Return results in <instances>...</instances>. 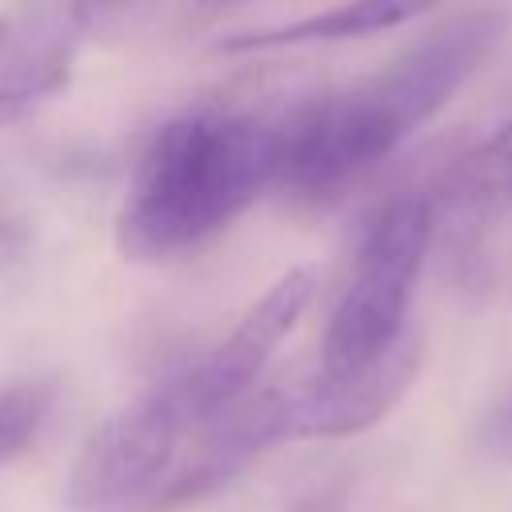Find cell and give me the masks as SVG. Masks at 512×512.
Segmentation results:
<instances>
[{"mask_svg": "<svg viewBox=\"0 0 512 512\" xmlns=\"http://www.w3.org/2000/svg\"><path fill=\"white\" fill-rule=\"evenodd\" d=\"M284 116L244 108H188L144 144L116 212L128 260H176L220 236L276 188Z\"/></svg>", "mask_w": 512, "mask_h": 512, "instance_id": "cell-1", "label": "cell"}, {"mask_svg": "<svg viewBox=\"0 0 512 512\" xmlns=\"http://www.w3.org/2000/svg\"><path fill=\"white\" fill-rule=\"evenodd\" d=\"M432 244L428 188L396 192L368 220L356 268L328 316L320 344V372L348 376L384 356L408 332V304Z\"/></svg>", "mask_w": 512, "mask_h": 512, "instance_id": "cell-2", "label": "cell"}, {"mask_svg": "<svg viewBox=\"0 0 512 512\" xmlns=\"http://www.w3.org/2000/svg\"><path fill=\"white\" fill-rule=\"evenodd\" d=\"M192 428L176 380L108 416L80 448L68 476V504L80 512H136L176 464Z\"/></svg>", "mask_w": 512, "mask_h": 512, "instance_id": "cell-3", "label": "cell"}, {"mask_svg": "<svg viewBox=\"0 0 512 512\" xmlns=\"http://www.w3.org/2000/svg\"><path fill=\"white\" fill-rule=\"evenodd\" d=\"M508 28L504 8H472L440 28H432L424 40H416L408 52H400L392 64L372 72L364 88L376 96V104L388 112V120L404 132V140L428 124L456 88L480 68V60L496 48V40Z\"/></svg>", "mask_w": 512, "mask_h": 512, "instance_id": "cell-4", "label": "cell"}, {"mask_svg": "<svg viewBox=\"0 0 512 512\" xmlns=\"http://www.w3.org/2000/svg\"><path fill=\"white\" fill-rule=\"evenodd\" d=\"M116 0H8L0 8V128L56 96L100 12Z\"/></svg>", "mask_w": 512, "mask_h": 512, "instance_id": "cell-5", "label": "cell"}, {"mask_svg": "<svg viewBox=\"0 0 512 512\" xmlns=\"http://www.w3.org/2000/svg\"><path fill=\"white\" fill-rule=\"evenodd\" d=\"M420 372V332H404L384 356L348 372H316L300 388H272V428L276 440H316V436H352L384 420Z\"/></svg>", "mask_w": 512, "mask_h": 512, "instance_id": "cell-6", "label": "cell"}, {"mask_svg": "<svg viewBox=\"0 0 512 512\" xmlns=\"http://www.w3.org/2000/svg\"><path fill=\"white\" fill-rule=\"evenodd\" d=\"M312 292H316L312 268H288L240 316V324L228 332V340H220L188 376L176 380L192 428L204 424V420H212L216 412H224L240 396H248V388L256 384L260 368L272 360V352L280 348V340L296 328V320L312 304Z\"/></svg>", "mask_w": 512, "mask_h": 512, "instance_id": "cell-7", "label": "cell"}, {"mask_svg": "<svg viewBox=\"0 0 512 512\" xmlns=\"http://www.w3.org/2000/svg\"><path fill=\"white\" fill-rule=\"evenodd\" d=\"M428 200H432V236L444 232L448 260L460 272H468L476 264L488 228L512 208V120L500 124L464 156H456L428 188Z\"/></svg>", "mask_w": 512, "mask_h": 512, "instance_id": "cell-8", "label": "cell"}, {"mask_svg": "<svg viewBox=\"0 0 512 512\" xmlns=\"http://www.w3.org/2000/svg\"><path fill=\"white\" fill-rule=\"evenodd\" d=\"M444 0H348L328 12L280 24V28H260V32H240L220 44V52H272V48H300V44H336V40H360L376 32L404 28L432 12Z\"/></svg>", "mask_w": 512, "mask_h": 512, "instance_id": "cell-9", "label": "cell"}, {"mask_svg": "<svg viewBox=\"0 0 512 512\" xmlns=\"http://www.w3.org/2000/svg\"><path fill=\"white\" fill-rule=\"evenodd\" d=\"M56 384L52 380H16L0 384V464L16 460L32 436L40 432L48 408H52Z\"/></svg>", "mask_w": 512, "mask_h": 512, "instance_id": "cell-10", "label": "cell"}, {"mask_svg": "<svg viewBox=\"0 0 512 512\" xmlns=\"http://www.w3.org/2000/svg\"><path fill=\"white\" fill-rule=\"evenodd\" d=\"M480 440H484V452H488V456L512 460V388H508V396L488 412Z\"/></svg>", "mask_w": 512, "mask_h": 512, "instance_id": "cell-11", "label": "cell"}]
</instances>
